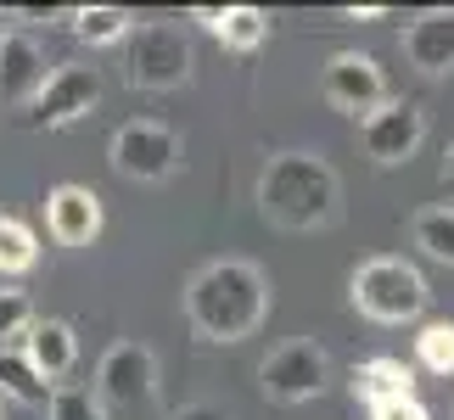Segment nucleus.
Wrapping results in <instances>:
<instances>
[{
	"instance_id": "15",
	"label": "nucleus",
	"mask_w": 454,
	"mask_h": 420,
	"mask_svg": "<svg viewBox=\"0 0 454 420\" xmlns=\"http://www.w3.org/2000/svg\"><path fill=\"white\" fill-rule=\"evenodd\" d=\"M197 23L207 34H219V45L224 51H236V57H253L258 45L270 40V17L258 12V6H197Z\"/></svg>"
},
{
	"instance_id": "18",
	"label": "nucleus",
	"mask_w": 454,
	"mask_h": 420,
	"mask_svg": "<svg viewBox=\"0 0 454 420\" xmlns=\"http://www.w3.org/2000/svg\"><path fill=\"white\" fill-rule=\"evenodd\" d=\"M0 393L17 398V404H28V409H45L57 387H45V381L34 376V364L23 359V347H0Z\"/></svg>"
},
{
	"instance_id": "9",
	"label": "nucleus",
	"mask_w": 454,
	"mask_h": 420,
	"mask_svg": "<svg viewBox=\"0 0 454 420\" xmlns=\"http://www.w3.org/2000/svg\"><path fill=\"white\" fill-rule=\"evenodd\" d=\"M157 393V359L146 342H113L96 364V398L101 409H135Z\"/></svg>"
},
{
	"instance_id": "24",
	"label": "nucleus",
	"mask_w": 454,
	"mask_h": 420,
	"mask_svg": "<svg viewBox=\"0 0 454 420\" xmlns=\"http://www.w3.org/2000/svg\"><path fill=\"white\" fill-rule=\"evenodd\" d=\"M371 420H432V409L421 398H393V404H376Z\"/></svg>"
},
{
	"instance_id": "20",
	"label": "nucleus",
	"mask_w": 454,
	"mask_h": 420,
	"mask_svg": "<svg viewBox=\"0 0 454 420\" xmlns=\"http://www.w3.org/2000/svg\"><path fill=\"white\" fill-rule=\"evenodd\" d=\"M40 264V241L17 214H0V275H28Z\"/></svg>"
},
{
	"instance_id": "16",
	"label": "nucleus",
	"mask_w": 454,
	"mask_h": 420,
	"mask_svg": "<svg viewBox=\"0 0 454 420\" xmlns=\"http://www.w3.org/2000/svg\"><path fill=\"white\" fill-rule=\"evenodd\" d=\"M354 398H364V404H393V398H415V370L404 359H364L354 364Z\"/></svg>"
},
{
	"instance_id": "19",
	"label": "nucleus",
	"mask_w": 454,
	"mask_h": 420,
	"mask_svg": "<svg viewBox=\"0 0 454 420\" xmlns=\"http://www.w3.org/2000/svg\"><path fill=\"white\" fill-rule=\"evenodd\" d=\"M410 236H415V247H421L432 264H449L454 269V207L438 202V207H421L410 224Z\"/></svg>"
},
{
	"instance_id": "12",
	"label": "nucleus",
	"mask_w": 454,
	"mask_h": 420,
	"mask_svg": "<svg viewBox=\"0 0 454 420\" xmlns=\"http://www.w3.org/2000/svg\"><path fill=\"white\" fill-rule=\"evenodd\" d=\"M398 45H404V62L421 67V74H454V6H432L410 17Z\"/></svg>"
},
{
	"instance_id": "6",
	"label": "nucleus",
	"mask_w": 454,
	"mask_h": 420,
	"mask_svg": "<svg viewBox=\"0 0 454 420\" xmlns=\"http://www.w3.org/2000/svg\"><path fill=\"white\" fill-rule=\"evenodd\" d=\"M107 157H113V168L124 174V180H146V185H157V180H168V174L185 163V140L174 135L168 124L135 118V124H118Z\"/></svg>"
},
{
	"instance_id": "13",
	"label": "nucleus",
	"mask_w": 454,
	"mask_h": 420,
	"mask_svg": "<svg viewBox=\"0 0 454 420\" xmlns=\"http://www.w3.org/2000/svg\"><path fill=\"white\" fill-rule=\"evenodd\" d=\"M23 359L34 364V376L45 381V387H62L67 376H74L79 364V337L67 320H34L28 337H23Z\"/></svg>"
},
{
	"instance_id": "3",
	"label": "nucleus",
	"mask_w": 454,
	"mask_h": 420,
	"mask_svg": "<svg viewBox=\"0 0 454 420\" xmlns=\"http://www.w3.org/2000/svg\"><path fill=\"white\" fill-rule=\"evenodd\" d=\"M348 297H354V308L364 320L376 325H404L415 314L427 308V275L410 264V258H364L348 280Z\"/></svg>"
},
{
	"instance_id": "22",
	"label": "nucleus",
	"mask_w": 454,
	"mask_h": 420,
	"mask_svg": "<svg viewBox=\"0 0 454 420\" xmlns=\"http://www.w3.org/2000/svg\"><path fill=\"white\" fill-rule=\"evenodd\" d=\"M45 409L51 420H107V409H101V398L90 387H57Z\"/></svg>"
},
{
	"instance_id": "2",
	"label": "nucleus",
	"mask_w": 454,
	"mask_h": 420,
	"mask_svg": "<svg viewBox=\"0 0 454 420\" xmlns=\"http://www.w3.org/2000/svg\"><path fill=\"white\" fill-rule=\"evenodd\" d=\"M337 168L314 152H275L258 174V207L281 230H325L337 219Z\"/></svg>"
},
{
	"instance_id": "10",
	"label": "nucleus",
	"mask_w": 454,
	"mask_h": 420,
	"mask_svg": "<svg viewBox=\"0 0 454 420\" xmlns=\"http://www.w3.org/2000/svg\"><path fill=\"white\" fill-rule=\"evenodd\" d=\"M421 140H427V113L415 107V101H387V107H376L371 118H359V146L381 168L410 163V157L421 152Z\"/></svg>"
},
{
	"instance_id": "26",
	"label": "nucleus",
	"mask_w": 454,
	"mask_h": 420,
	"mask_svg": "<svg viewBox=\"0 0 454 420\" xmlns=\"http://www.w3.org/2000/svg\"><path fill=\"white\" fill-rule=\"evenodd\" d=\"M438 180H443V197H449V207H454V146H449V157H443V174H438Z\"/></svg>"
},
{
	"instance_id": "11",
	"label": "nucleus",
	"mask_w": 454,
	"mask_h": 420,
	"mask_svg": "<svg viewBox=\"0 0 454 420\" xmlns=\"http://www.w3.org/2000/svg\"><path fill=\"white\" fill-rule=\"evenodd\" d=\"M45 230H51L57 247H90V241L101 236V197L90 185H51Z\"/></svg>"
},
{
	"instance_id": "4",
	"label": "nucleus",
	"mask_w": 454,
	"mask_h": 420,
	"mask_svg": "<svg viewBox=\"0 0 454 420\" xmlns=\"http://www.w3.org/2000/svg\"><path fill=\"white\" fill-rule=\"evenodd\" d=\"M191 40L180 23H168V17H146V23L129 28L124 40V79L129 90H180L191 79Z\"/></svg>"
},
{
	"instance_id": "7",
	"label": "nucleus",
	"mask_w": 454,
	"mask_h": 420,
	"mask_svg": "<svg viewBox=\"0 0 454 420\" xmlns=\"http://www.w3.org/2000/svg\"><path fill=\"white\" fill-rule=\"evenodd\" d=\"M96 101H101V74H96V67H84V62H57V67L45 74L40 96L28 101V118H34L40 129H67V124H79V118H90Z\"/></svg>"
},
{
	"instance_id": "1",
	"label": "nucleus",
	"mask_w": 454,
	"mask_h": 420,
	"mask_svg": "<svg viewBox=\"0 0 454 420\" xmlns=\"http://www.w3.org/2000/svg\"><path fill=\"white\" fill-rule=\"evenodd\" d=\"M185 320L207 342H241L270 320V280L247 258H219L191 275L185 286Z\"/></svg>"
},
{
	"instance_id": "25",
	"label": "nucleus",
	"mask_w": 454,
	"mask_h": 420,
	"mask_svg": "<svg viewBox=\"0 0 454 420\" xmlns=\"http://www.w3.org/2000/svg\"><path fill=\"white\" fill-rule=\"evenodd\" d=\"M168 420H231V415H224L219 404H185V409H174Z\"/></svg>"
},
{
	"instance_id": "5",
	"label": "nucleus",
	"mask_w": 454,
	"mask_h": 420,
	"mask_svg": "<svg viewBox=\"0 0 454 420\" xmlns=\"http://www.w3.org/2000/svg\"><path fill=\"white\" fill-rule=\"evenodd\" d=\"M325 376H331L325 347L314 337H298V342L275 347V354L258 364V393H264L270 404H309V398L325 393Z\"/></svg>"
},
{
	"instance_id": "17",
	"label": "nucleus",
	"mask_w": 454,
	"mask_h": 420,
	"mask_svg": "<svg viewBox=\"0 0 454 420\" xmlns=\"http://www.w3.org/2000/svg\"><path fill=\"white\" fill-rule=\"evenodd\" d=\"M67 28H74L84 45H124L135 17L124 6H79V12H67Z\"/></svg>"
},
{
	"instance_id": "8",
	"label": "nucleus",
	"mask_w": 454,
	"mask_h": 420,
	"mask_svg": "<svg viewBox=\"0 0 454 420\" xmlns=\"http://www.w3.org/2000/svg\"><path fill=\"white\" fill-rule=\"evenodd\" d=\"M320 90L331 107L354 113V118H371L376 107H387V74H381L376 57L364 51H337L325 67H320Z\"/></svg>"
},
{
	"instance_id": "21",
	"label": "nucleus",
	"mask_w": 454,
	"mask_h": 420,
	"mask_svg": "<svg viewBox=\"0 0 454 420\" xmlns=\"http://www.w3.org/2000/svg\"><path fill=\"white\" fill-rule=\"evenodd\" d=\"M415 359H421V370H432V376H454V320L421 325V337H415Z\"/></svg>"
},
{
	"instance_id": "23",
	"label": "nucleus",
	"mask_w": 454,
	"mask_h": 420,
	"mask_svg": "<svg viewBox=\"0 0 454 420\" xmlns=\"http://www.w3.org/2000/svg\"><path fill=\"white\" fill-rule=\"evenodd\" d=\"M34 325V303L23 286H0V347H6L12 337H28Z\"/></svg>"
},
{
	"instance_id": "14",
	"label": "nucleus",
	"mask_w": 454,
	"mask_h": 420,
	"mask_svg": "<svg viewBox=\"0 0 454 420\" xmlns=\"http://www.w3.org/2000/svg\"><path fill=\"white\" fill-rule=\"evenodd\" d=\"M45 84V51L34 34H6L0 40V101H12V107H28L34 96H40Z\"/></svg>"
},
{
	"instance_id": "27",
	"label": "nucleus",
	"mask_w": 454,
	"mask_h": 420,
	"mask_svg": "<svg viewBox=\"0 0 454 420\" xmlns=\"http://www.w3.org/2000/svg\"><path fill=\"white\" fill-rule=\"evenodd\" d=\"M6 34H12V12H0V40H6Z\"/></svg>"
}]
</instances>
